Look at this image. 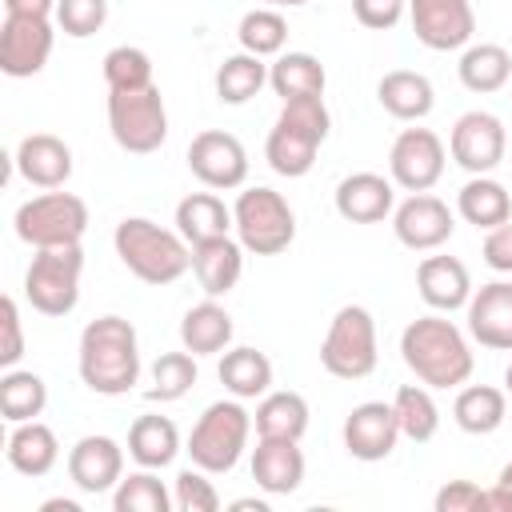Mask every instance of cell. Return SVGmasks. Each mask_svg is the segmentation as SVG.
I'll return each instance as SVG.
<instances>
[{"instance_id":"1","label":"cell","mask_w":512,"mask_h":512,"mask_svg":"<svg viewBox=\"0 0 512 512\" xmlns=\"http://www.w3.org/2000/svg\"><path fill=\"white\" fill-rule=\"evenodd\" d=\"M76 368L84 388L96 396H124L140 380V340L132 320L124 316H96L80 332Z\"/></svg>"},{"instance_id":"2","label":"cell","mask_w":512,"mask_h":512,"mask_svg":"<svg viewBox=\"0 0 512 512\" xmlns=\"http://www.w3.org/2000/svg\"><path fill=\"white\" fill-rule=\"evenodd\" d=\"M400 356L412 368V376L428 388H460V384H468V376L476 368V356H472L464 332L444 312L416 316L400 332Z\"/></svg>"},{"instance_id":"3","label":"cell","mask_w":512,"mask_h":512,"mask_svg":"<svg viewBox=\"0 0 512 512\" xmlns=\"http://www.w3.org/2000/svg\"><path fill=\"white\" fill-rule=\"evenodd\" d=\"M112 244H116V256L120 264L144 280V284H176L188 268H192V244L172 232V228H160L156 220L148 216H124L112 232Z\"/></svg>"},{"instance_id":"4","label":"cell","mask_w":512,"mask_h":512,"mask_svg":"<svg viewBox=\"0 0 512 512\" xmlns=\"http://www.w3.org/2000/svg\"><path fill=\"white\" fill-rule=\"evenodd\" d=\"M248 436H252V412L232 396V400H216L200 412L184 452L192 456L196 468H204L212 476H224L240 464V456L248 448Z\"/></svg>"},{"instance_id":"5","label":"cell","mask_w":512,"mask_h":512,"mask_svg":"<svg viewBox=\"0 0 512 512\" xmlns=\"http://www.w3.org/2000/svg\"><path fill=\"white\" fill-rule=\"evenodd\" d=\"M232 228H236V240L244 244V252L276 256L296 240V212L288 208V200L276 188L256 184L236 196Z\"/></svg>"},{"instance_id":"6","label":"cell","mask_w":512,"mask_h":512,"mask_svg":"<svg viewBox=\"0 0 512 512\" xmlns=\"http://www.w3.org/2000/svg\"><path fill=\"white\" fill-rule=\"evenodd\" d=\"M12 228L24 244L32 248H60V244H80L88 232V204L72 192L48 188L32 200H24L12 216Z\"/></svg>"},{"instance_id":"7","label":"cell","mask_w":512,"mask_h":512,"mask_svg":"<svg viewBox=\"0 0 512 512\" xmlns=\"http://www.w3.org/2000/svg\"><path fill=\"white\" fill-rule=\"evenodd\" d=\"M376 320L364 304H344L324 340H320V364L336 380H364L376 368Z\"/></svg>"},{"instance_id":"8","label":"cell","mask_w":512,"mask_h":512,"mask_svg":"<svg viewBox=\"0 0 512 512\" xmlns=\"http://www.w3.org/2000/svg\"><path fill=\"white\" fill-rule=\"evenodd\" d=\"M80 272H84V248L60 244V248H36L28 272H24V296L40 316H68L80 300Z\"/></svg>"},{"instance_id":"9","label":"cell","mask_w":512,"mask_h":512,"mask_svg":"<svg viewBox=\"0 0 512 512\" xmlns=\"http://www.w3.org/2000/svg\"><path fill=\"white\" fill-rule=\"evenodd\" d=\"M108 128L112 140L132 152L148 156L168 140V108L156 84L132 88V92H108Z\"/></svg>"},{"instance_id":"10","label":"cell","mask_w":512,"mask_h":512,"mask_svg":"<svg viewBox=\"0 0 512 512\" xmlns=\"http://www.w3.org/2000/svg\"><path fill=\"white\" fill-rule=\"evenodd\" d=\"M448 152L452 160L472 172V176H488L504 156H508V132H504V120L492 116V112H464L456 124H452V136H448Z\"/></svg>"},{"instance_id":"11","label":"cell","mask_w":512,"mask_h":512,"mask_svg":"<svg viewBox=\"0 0 512 512\" xmlns=\"http://www.w3.org/2000/svg\"><path fill=\"white\" fill-rule=\"evenodd\" d=\"M444 164H448L444 140L432 128H404L392 140L388 172H392V184L404 192H428L444 176Z\"/></svg>"},{"instance_id":"12","label":"cell","mask_w":512,"mask_h":512,"mask_svg":"<svg viewBox=\"0 0 512 512\" xmlns=\"http://www.w3.org/2000/svg\"><path fill=\"white\" fill-rule=\"evenodd\" d=\"M188 168L204 188L228 192V188H240L248 180V152L232 132L204 128L188 144Z\"/></svg>"},{"instance_id":"13","label":"cell","mask_w":512,"mask_h":512,"mask_svg":"<svg viewBox=\"0 0 512 512\" xmlns=\"http://www.w3.org/2000/svg\"><path fill=\"white\" fill-rule=\"evenodd\" d=\"M412 32L432 52H456L472 44L476 12L472 0H408Z\"/></svg>"},{"instance_id":"14","label":"cell","mask_w":512,"mask_h":512,"mask_svg":"<svg viewBox=\"0 0 512 512\" xmlns=\"http://www.w3.org/2000/svg\"><path fill=\"white\" fill-rule=\"evenodd\" d=\"M52 20L48 16H4L0 24V72L12 80H28L44 72L52 56Z\"/></svg>"},{"instance_id":"15","label":"cell","mask_w":512,"mask_h":512,"mask_svg":"<svg viewBox=\"0 0 512 512\" xmlns=\"http://www.w3.org/2000/svg\"><path fill=\"white\" fill-rule=\"evenodd\" d=\"M392 232L404 248L412 252H432L440 244L452 240L456 232V220H452V208L440 200V196H428V192H412L400 208H392Z\"/></svg>"},{"instance_id":"16","label":"cell","mask_w":512,"mask_h":512,"mask_svg":"<svg viewBox=\"0 0 512 512\" xmlns=\"http://www.w3.org/2000/svg\"><path fill=\"white\" fill-rule=\"evenodd\" d=\"M396 440H400V420H396V408L384 400H364L344 420V448L352 460H364V464L388 460Z\"/></svg>"},{"instance_id":"17","label":"cell","mask_w":512,"mask_h":512,"mask_svg":"<svg viewBox=\"0 0 512 512\" xmlns=\"http://www.w3.org/2000/svg\"><path fill=\"white\" fill-rule=\"evenodd\" d=\"M68 480L88 496L112 492L124 480V448L112 436H80L68 448Z\"/></svg>"},{"instance_id":"18","label":"cell","mask_w":512,"mask_h":512,"mask_svg":"<svg viewBox=\"0 0 512 512\" xmlns=\"http://www.w3.org/2000/svg\"><path fill=\"white\" fill-rule=\"evenodd\" d=\"M468 336L480 348L512 352V280L480 284L468 300Z\"/></svg>"},{"instance_id":"19","label":"cell","mask_w":512,"mask_h":512,"mask_svg":"<svg viewBox=\"0 0 512 512\" xmlns=\"http://www.w3.org/2000/svg\"><path fill=\"white\" fill-rule=\"evenodd\" d=\"M396 208L392 176L380 172H352L336 184V212L348 224H380Z\"/></svg>"},{"instance_id":"20","label":"cell","mask_w":512,"mask_h":512,"mask_svg":"<svg viewBox=\"0 0 512 512\" xmlns=\"http://www.w3.org/2000/svg\"><path fill=\"white\" fill-rule=\"evenodd\" d=\"M12 164L36 188H64L72 176V148L52 132H32L20 140Z\"/></svg>"},{"instance_id":"21","label":"cell","mask_w":512,"mask_h":512,"mask_svg":"<svg viewBox=\"0 0 512 512\" xmlns=\"http://www.w3.org/2000/svg\"><path fill=\"white\" fill-rule=\"evenodd\" d=\"M416 288L432 312H456L472 300V276L456 256H424L416 268Z\"/></svg>"},{"instance_id":"22","label":"cell","mask_w":512,"mask_h":512,"mask_svg":"<svg viewBox=\"0 0 512 512\" xmlns=\"http://www.w3.org/2000/svg\"><path fill=\"white\" fill-rule=\"evenodd\" d=\"M252 480L268 496H288L304 484V452L300 440H272L260 436L252 448Z\"/></svg>"},{"instance_id":"23","label":"cell","mask_w":512,"mask_h":512,"mask_svg":"<svg viewBox=\"0 0 512 512\" xmlns=\"http://www.w3.org/2000/svg\"><path fill=\"white\" fill-rule=\"evenodd\" d=\"M192 272H196L204 296H228L244 272V244L232 236L192 244Z\"/></svg>"},{"instance_id":"24","label":"cell","mask_w":512,"mask_h":512,"mask_svg":"<svg viewBox=\"0 0 512 512\" xmlns=\"http://www.w3.org/2000/svg\"><path fill=\"white\" fill-rule=\"evenodd\" d=\"M4 456L8 464L20 472V476H48L60 460V440L48 424L40 420H24V424H12L8 432V444H4Z\"/></svg>"},{"instance_id":"25","label":"cell","mask_w":512,"mask_h":512,"mask_svg":"<svg viewBox=\"0 0 512 512\" xmlns=\"http://www.w3.org/2000/svg\"><path fill=\"white\" fill-rule=\"evenodd\" d=\"M376 100L388 116L396 120H424L436 104V92H432V80L424 72H412V68H392L380 76L376 84Z\"/></svg>"},{"instance_id":"26","label":"cell","mask_w":512,"mask_h":512,"mask_svg":"<svg viewBox=\"0 0 512 512\" xmlns=\"http://www.w3.org/2000/svg\"><path fill=\"white\" fill-rule=\"evenodd\" d=\"M232 316L224 304H216V296L192 304L180 320V344L192 352V356H216L232 344Z\"/></svg>"},{"instance_id":"27","label":"cell","mask_w":512,"mask_h":512,"mask_svg":"<svg viewBox=\"0 0 512 512\" xmlns=\"http://www.w3.org/2000/svg\"><path fill=\"white\" fill-rule=\"evenodd\" d=\"M452 420L468 436H492L508 420V392L504 388H492V384H468V388L456 392Z\"/></svg>"},{"instance_id":"28","label":"cell","mask_w":512,"mask_h":512,"mask_svg":"<svg viewBox=\"0 0 512 512\" xmlns=\"http://www.w3.org/2000/svg\"><path fill=\"white\" fill-rule=\"evenodd\" d=\"M228 228H232V208L216 192H188L176 204V232L188 244H204V240L228 236Z\"/></svg>"},{"instance_id":"29","label":"cell","mask_w":512,"mask_h":512,"mask_svg":"<svg viewBox=\"0 0 512 512\" xmlns=\"http://www.w3.org/2000/svg\"><path fill=\"white\" fill-rule=\"evenodd\" d=\"M216 376L236 400H260L264 392H272V360L260 348H228Z\"/></svg>"},{"instance_id":"30","label":"cell","mask_w":512,"mask_h":512,"mask_svg":"<svg viewBox=\"0 0 512 512\" xmlns=\"http://www.w3.org/2000/svg\"><path fill=\"white\" fill-rule=\"evenodd\" d=\"M456 72H460V84L476 96L500 92L512 80V52L504 44H468L460 52Z\"/></svg>"},{"instance_id":"31","label":"cell","mask_w":512,"mask_h":512,"mask_svg":"<svg viewBox=\"0 0 512 512\" xmlns=\"http://www.w3.org/2000/svg\"><path fill=\"white\" fill-rule=\"evenodd\" d=\"M180 452V432L168 416H136L128 428V456L140 468H168Z\"/></svg>"},{"instance_id":"32","label":"cell","mask_w":512,"mask_h":512,"mask_svg":"<svg viewBox=\"0 0 512 512\" xmlns=\"http://www.w3.org/2000/svg\"><path fill=\"white\" fill-rule=\"evenodd\" d=\"M268 84L280 100H304V96H324V64L312 52H280L276 64H268Z\"/></svg>"},{"instance_id":"33","label":"cell","mask_w":512,"mask_h":512,"mask_svg":"<svg viewBox=\"0 0 512 512\" xmlns=\"http://www.w3.org/2000/svg\"><path fill=\"white\" fill-rule=\"evenodd\" d=\"M256 436L272 440H300L308 432V400L300 392H264L252 416Z\"/></svg>"},{"instance_id":"34","label":"cell","mask_w":512,"mask_h":512,"mask_svg":"<svg viewBox=\"0 0 512 512\" xmlns=\"http://www.w3.org/2000/svg\"><path fill=\"white\" fill-rule=\"evenodd\" d=\"M456 212H460L468 224H476V228L488 232V228L512 220V196H508V188H504L500 180H492V176H472V180L456 192Z\"/></svg>"},{"instance_id":"35","label":"cell","mask_w":512,"mask_h":512,"mask_svg":"<svg viewBox=\"0 0 512 512\" xmlns=\"http://www.w3.org/2000/svg\"><path fill=\"white\" fill-rule=\"evenodd\" d=\"M316 148H320V140H312V136L288 128V124H272V132H268V140H264V160H268V168H272L276 176L296 180V176H308V172H312Z\"/></svg>"},{"instance_id":"36","label":"cell","mask_w":512,"mask_h":512,"mask_svg":"<svg viewBox=\"0 0 512 512\" xmlns=\"http://www.w3.org/2000/svg\"><path fill=\"white\" fill-rule=\"evenodd\" d=\"M48 404V384L44 376L28 372V368H4L0 376V416L8 424H24L36 420Z\"/></svg>"},{"instance_id":"37","label":"cell","mask_w":512,"mask_h":512,"mask_svg":"<svg viewBox=\"0 0 512 512\" xmlns=\"http://www.w3.org/2000/svg\"><path fill=\"white\" fill-rule=\"evenodd\" d=\"M396 420H400V436H408L412 444H428L440 428V408L432 400L428 384H400L392 396Z\"/></svg>"},{"instance_id":"38","label":"cell","mask_w":512,"mask_h":512,"mask_svg":"<svg viewBox=\"0 0 512 512\" xmlns=\"http://www.w3.org/2000/svg\"><path fill=\"white\" fill-rule=\"evenodd\" d=\"M268 84V64L264 56L252 52H236L216 68V100L220 104H248L252 96H260V88Z\"/></svg>"},{"instance_id":"39","label":"cell","mask_w":512,"mask_h":512,"mask_svg":"<svg viewBox=\"0 0 512 512\" xmlns=\"http://www.w3.org/2000/svg\"><path fill=\"white\" fill-rule=\"evenodd\" d=\"M112 508L116 512H168V508H176V500L164 488V480L156 476V468H140V472H128L112 488Z\"/></svg>"},{"instance_id":"40","label":"cell","mask_w":512,"mask_h":512,"mask_svg":"<svg viewBox=\"0 0 512 512\" xmlns=\"http://www.w3.org/2000/svg\"><path fill=\"white\" fill-rule=\"evenodd\" d=\"M236 40L252 56H280L284 44H288V20L276 8H252V12L240 16Z\"/></svg>"},{"instance_id":"41","label":"cell","mask_w":512,"mask_h":512,"mask_svg":"<svg viewBox=\"0 0 512 512\" xmlns=\"http://www.w3.org/2000/svg\"><path fill=\"white\" fill-rule=\"evenodd\" d=\"M104 84L108 92H132L152 84V56L136 44H116L104 52Z\"/></svg>"},{"instance_id":"42","label":"cell","mask_w":512,"mask_h":512,"mask_svg":"<svg viewBox=\"0 0 512 512\" xmlns=\"http://www.w3.org/2000/svg\"><path fill=\"white\" fill-rule=\"evenodd\" d=\"M196 384V356L184 348V352H164L156 364H152V388H148V400H180L188 396Z\"/></svg>"},{"instance_id":"43","label":"cell","mask_w":512,"mask_h":512,"mask_svg":"<svg viewBox=\"0 0 512 512\" xmlns=\"http://www.w3.org/2000/svg\"><path fill=\"white\" fill-rule=\"evenodd\" d=\"M212 472H204V468H180L176 472V480H172V500H176V508L180 512H216L220 508V492H216V484L208 480Z\"/></svg>"},{"instance_id":"44","label":"cell","mask_w":512,"mask_h":512,"mask_svg":"<svg viewBox=\"0 0 512 512\" xmlns=\"http://www.w3.org/2000/svg\"><path fill=\"white\" fill-rule=\"evenodd\" d=\"M108 0H56V28L72 40H88L104 28Z\"/></svg>"},{"instance_id":"45","label":"cell","mask_w":512,"mask_h":512,"mask_svg":"<svg viewBox=\"0 0 512 512\" xmlns=\"http://www.w3.org/2000/svg\"><path fill=\"white\" fill-rule=\"evenodd\" d=\"M276 124H288V128H296V132H304V136L324 144L328 128H332V116L324 108V96H304V100H284Z\"/></svg>"},{"instance_id":"46","label":"cell","mask_w":512,"mask_h":512,"mask_svg":"<svg viewBox=\"0 0 512 512\" xmlns=\"http://www.w3.org/2000/svg\"><path fill=\"white\" fill-rule=\"evenodd\" d=\"M432 504L436 512H488V492L476 488L472 480H448Z\"/></svg>"},{"instance_id":"47","label":"cell","mask_w":512,"mask_h":512,"mask_svg":"<svg viewBox=\"0 0 512 512\" xmlns=\"http://www.w3.org/2000/svg\"><path fill=\"white\" fill-rule=\"evenodd\" d=\"M0 328H4V340H0V368H16L20 356H24V328H20V308L12 296H4L0 304Z\"/></svg>"},{"instance_id":"48","label":"cell","mask_w":512,"mask_h":512,"mask_svg":"<svg viewBox=\"0 0 512 512\" xmlns=\"http://www.w3.org/2000/svg\"><path fill=\"white\" fill-rule=\"evenodd\" d=\"M404 8H408V0H352V16L364 28H372V32L396 28L400 16H404Z\"/></svg>"},{"instance_id":"49","label":"cell","mask_w":512,"mask_h":512,"mask_svg":"<svg viewBox=\"0 0 512 512\" xmlns=\"http://www.w3.org/2000/svg\"><path fill=\"white\" fill-rule=\"evenodd\" d=\"M484 264L492 268V272H504V276H512V220H504V224H496V228H488V236H484Z\"/></svg>"},{"instance_id":"50","label":"cell","mask_w":512,"mask_h":512,"mask_svg":"<svg viewBox=\"0 0 512 512\" xmlns=\"http://www.w3.org/2000/svg\"><path fill=\"white\" fill-rule=\"evenodd\" d=\"M4 16H56V0H4Z\"/></svg>"},{"instance_id":"51","label":"cell","mask_w":512,"mask_h":512,"mask_svg":"<svg viewBox=\"0 0 512 512\" xmlns=\"http://www.w3.org/2000/svg\"><path fill=\"white\" fill-rule=\"evenodd\" d=\"M40 512H80V504L76 500H44Z\"/></svg>"},{"instance_id":"52","label":"cell","mask_w":512,"mask_h":512,"mask_svg":"<svg viewBox=\"0 0 512 512\" xmlns=\"http://www.w3.org/2000/svg\"><path fill=\"white\" fill-rule=\"evenodd\" d=\"M232 508H236V512H252V508H256V512H268L264 500H232Z\"/></svg>"},{"instance_id":"53","label":"cell","mask_w":512,"mask_h":512,"mask_svg":"<svg viewBox=\"0 0 512 512\" xmlns=\"http://www.w3.org/2000/svg\"><path fill=\"white\" fill-rule=\"evenodd\" d=\"M496 484H500V488H504V492L512 496V460H508V464L500 468V476H496Z\"/></svg>"},{"instance_id":"54","label":"cell","mask_w":512,"mask_h":512,"mask_svg":"<svg viewBox=\"0 0 512 512\" xmlns=\"http://www.w3.org/2000/svg\"><path fill=\"white\" fill-rule=\"evenodd\" d=\"M504 388H508V396H512V364H508V372H504Z\"/></svg>"},{"instance_id":"55","label":"cell","mask_w":512,"mask_h":512,"mask_svg":"<svg viewBox=\"0 0 512 512\" xmlns=\"http://www.w3.org/2000/svg\"><path fill=\"white\" fill-rule=\"evenodd\" d=\"M276 4H288V8H300V4H308V0H276Z\"/></svg>"},{"instance_id":"56","label":"cell","mask_w":512,"mask_h":512,"mask_svg":"<svg viewBox=\"0 0 512 512\" xmlns=\"http://www.w3.org/2000/svg\"><path fill=\"white\" fill-rule=\"evenodd\" d=\"M268 4H276V0H268Z\"/></svg>"}]
</instances>
